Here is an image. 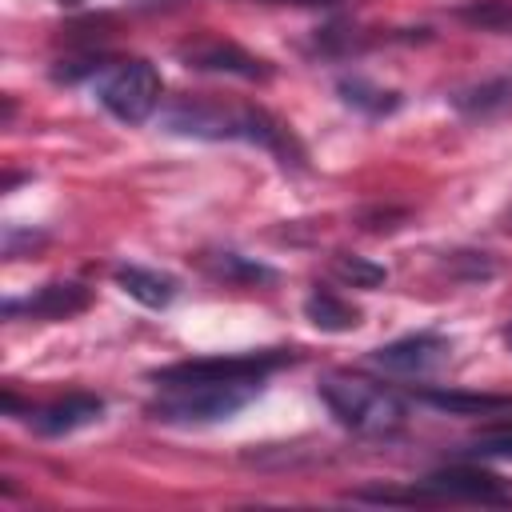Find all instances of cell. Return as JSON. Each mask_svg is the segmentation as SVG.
<instances>
[{
  "label": "cell",
  "instance_id": "obj_16",
  "mask_svg": "<svg viewBox=\"0 0 512 512\" xmlns=\"http://www.w3.org/2000/svg\"><path fill=\"white\" fill-rule=\"evenodd\" d=\"M468 28L476 32H496V36H512V0H472L456 12Z\"/></svg>",
  "mask_w": 512,
  "mask_h": 512
},
{
  "label": "cell",
  "instance_id": "obj_21",
  "mask_svg": "<svg viewBox=\"0 0 512 512\" xmlns=\"http://www.w3.org/2000/svg\"><path fill=\"white\" fill-rule=\"evenodd\" d=\"M504 340H508V348H512V324H508V328H504Z\"/></svg>",
  "mask_w": 512,
  "mask_h": 512
},
{
  "label": "cell",
  "instance_id": "obj_3",
  "mask_svg": "<svg viewBox=\"0 0 512 512\" xmlns=\"http://www.w3.org/2000/svg\"><path fill=\"white\" fill-rule=\"evenodd\" d=\"M256 392H260V380L176 384V388H160V396L148 404V412H152V420H164V424H216V420L236 416Z\"/></svg>",
  "mask_w": 512,
  "mask_h": 512
},
{
  "label": "cell",
  "instance_id": "obj_14",
  "mask_svg": "<svg viewBox=\"0 0 512 512\" xmlns=\"http://www.w3.org/2000/svg\"><path fill=\"white\" fill-rule=\"evenodd\" d=\"M304 316L320 328V332H352L360 324V308H352L348 300L332 296V292H312L304 300Z\"/></svg>",
  "mask_w": 512,
  "mask_h": 512
},
{
  "label": "cell",
  "instance_id": "obj_18",
  "mask_svg": "<svg viewBox=\"0 0 512 512\" xmlns=\"http://www.w3.org/2000/svg\"><path fill=\"white\" fill-rule=\"evenodd\" d=\"M332 276L344 280V284H352V288H380L388 280V272L380 264H372L364 256H348V252H336L332 256Z\"/></svg>",
  "mask_w": 512,
  "mask_h": 512
},
{
  "label": "cell",
  "instance_id": "obj_10",
  "mask_svg": "<svg viewBox=\"0 0 512 512\" xmlns=\"http://www.w3.org/2000/svg\"><path fill=\"white\" fill-rule=\"evenodd\" d=\"M104 412V400L100 396H88V392H72L64 400H52L36 412H28V424L40 432V436H68L84 424H96Z\"/></svg>",
  "mask_w": 512,
  "mask_h": 512
},
{
  "label": "cell",
  "instance_id": "obj_13",
  "mask_svg": "<svg viewBox=\"0 0 512 512\" xmlns=\"http://www.w3.org/2000/svg\"><path fill=\"white\" fill-rule=\"evenodd\" d=\"M336 92H340V100H344L348 108H356V112H364V116H388V112L400 108V96H396L392 88H380V84H372V80H364V76H344V80L336 84Z\"/></svg>",
  "mask_w": 512,
  "mask_h": 512
},
{
  "label": "cell",
  "instance_id": "obj_4",
  "mask_svg": "<svg viewBox=\"0 0 512 512\" xmlns=\"http://www.w3.org/2000/svg\"><path fill=\"white\" fill-rule=\"evenodd\" d=\"M96 100L120 124H144L160 104V72L148 60H124L96 76Z\"/></svg>",
  "mask_w": 512,
  "mask_h": 512
},
{
  "label": "cell",
  "instance_id": "obj_11",
  "mask_svg": "<svg viewBox=\"0 0 512 512\" xmlns=\"http://www.w3.org/2000/svg\"><path fill=\"white\" fill-rule=\"evenodd\" d=\"M116 284H120L132 300H140L144 308H168V304L176 300V292H180L176 276L156 272V268H140V264L116 268Z\"/></svg>",
  "mask_w": 512,
  "mask_h": 512
},
{
  "label": "cell",
  "instance_id": "obj_20",
  "mask_svg": "<svg viewBox=\"0 0 512 512\" xmlns=\"http://www.w3.org/2000/svg\"><path fill=\"white\" fill-rule=\"evenodd\" d=\"M272 4H296V8H336L344 0H272Z\"/></svg>",
  "mask_w": 512,
  "mask_h": 512
},
{
  "label": "cell",
  "instance_id": "obj_5",
  "mask_svg": "<svg viewBox=\"0 0 512 512\" xmlns=\"http://www.w3.org/2000/svg\"><path fill=\"white\" fill-rule=\"evenodd\" d=\"M288 352H244V356H212V360H184L172 368L152 372L160 388L176 384H228V380H264L272 368L288 364Z\"/></svg>",
  "mask_w": 512,
  "mask_h": 512
},
{
  "label": "cell",
  "instance_id": "obj_6",
  "mask_svg": "<svg viewBox=\"0 0 512 512\" xmlns=\"http://www.w3.org/2000/svg\"><path fill=\"white\" fill-rule=\"evenodd\" d=\"M452 356V340L436 336V332H416V336H400L384 348L372 352V364L396 376H428L436 368H444Z\"/></svg>",
  "mask_w": 512,
  "mask_h": 512
},
{
  "label": "cell",
  "instance_id": "obj_7",
  "mask_svg": "<svg viewBox=\"0 0 512 512\" xmlns=\"http://www.w3.org/2000/svg\"><path fill=\"white\" fill-rule=\"evenodd\" d=\"M180 60L196 72H220V76H240V80H268L272 76L268 60H260V56H252L240 44H228V40L180 44Z\"/></svg>",
  "mask_w": 512,
  "mask_h": 512
},
{
  "label": "cell",
  "instance_id": "obj_8",
  "mask_svg": "<svg viewBox=\"0 0 512 512\" xmlns=\"http://www.w3.org/2000/svg\"><path fill=\"white\" fill-rule=\"evenodd\" d=\"M428 500H464V504H512V492L500 484V476L480 468H444L432 472L424 484Z\"/></svg>",
  "mask_w": 512,
  "mask_h": 512
},
{
  "label": "cell",
  "instance_id": "obj_2",
  "mask_svg": "<svg viewBox=\"0 0 512 512\" xmlns=\"http://www.w3.org/2000/svg\"><path fill=\"white\" fill-rule=\"evenodd\" d=\"M320 400L328 404V412L336 416V424L360 432V436H388L404 424L408 408L396 392L372 384V380H356V376H324L320 380Z\"/></svg>",
  "mask_w": 512,
  "mask_h": 512
},
{
  "label": "cell",
  "instance_id": "obj_17",
  "mask_svg": "<svg viewBox=\"0 0 512 512\" xmlns=\"http://www.w3.org/2000/svg\"><path fill=\"white\" fill-rule=\"evenodd\" d=\"M204 264H208V272H212L216 280H228V284H260V280H276L272 268H264V264H256V260H248V256H236V252H216V256H208Z\"/></svg>",
  "mask_w": 512,
  "mask_h": 512
},
{
  "label": "cell",
  "instance_id": "obj_15",
  "mask_svg": "<svg viewBox=\"0 0 512 512\" xmlns=\"http://www.w3.org/2000/svg\"><path fill=\"white\" fill-rule=\"evenodd\" d=\"M452 104L468 116H488L496 108H512V76H496V80H484V84H472L464 92L452 96Z\"/></svg>",
  "mask_w": 512,
  "mask_h": 512
},
{
  "label": "cell",
  "instance_id": "obj_19",
  "mask_svg": "<svg viewBox=\"0 0 512 512\" xmlns=\"http://www.w3.org/2000/svg\"><path fill=\"white\" fill-rule=\"evenodd\" d=\"M468 456H492V460H512V424H496L484 428L468 448Z\"/></svg>",
  "mask_w": 512,
  "mask_h": 512
},
{
  "label": "cell",
  "instance_id": "obj_1",
  "mask_svg": "<svg viewBox=\"0 0 512 512\" xmlns=\"http://www.w3.org/2000/svg\"><path fill=\"white\" fill-rule=\"evenodd\" d=\"M164 132L196 136V140H248L280 156V164H300L304 148L292 132L272 120L264 108H220V104H176L164 112Z\"/></svg>",
  "mask_w": 512,
  "mask_h": 512
},
{
  "label": "cell",
  "instance_id": "obj_12",
  "mask_svg": "<svg viewBox=\"0 0 512 512\" xmlns=\"http://www.w3.org/2000/svg\"><path fill=\"white\" fill-rule=\"evenodd\" d=\"M420 404H432L452 416H492V412H512V396H484V392H420Z\"/></svg>",
  "mask_w": 512,
  "mask_h": 512
},
{
  "label": "cell",
  "instance_id": "obj_9",
  "mask_svg": "<svg viewBox=\"0 0 512 512\" xmlns=\"http://www.w3.org/2000/svg\"><path fill=\"white\" fill-rule=\"evenodd\" d=\"M92 304V292L84 284H44L28 292L24 300H4V316H28V320H68Z\"/></svg>",
  "mask_w": 512,
  "mask_h": 512
}]
</instances>
